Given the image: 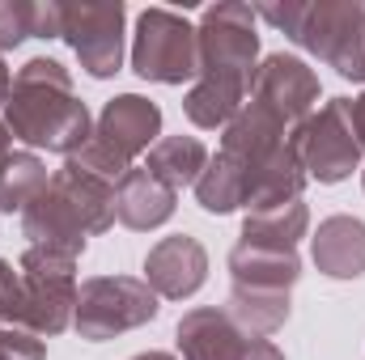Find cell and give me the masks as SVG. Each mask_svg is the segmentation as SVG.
<instances>
[{
  "mask_svg": "<svg viewBox=\"0 0 365 360\" xmlns=\"http://www.w3.org/2000/svg\"><path fill=\"white\" fill-rule=\"evenodd\" d=\"M4 127L30 153L47 149L60 153L64 162L81 153L93 136L90 110L73 90V73L51 55H34L17 68L4 102Z\"/></svg>",
  "mask_w": 365,
  "mask_h": 360,
  "instance_id": "cell-1",
  "label": "cell"
},
{
  "mask_svg": "<svg viewBox=\"0 0 365 360\" xmlns=\"http://www.w3.org/2000/svg\"><path fill=\"white\" fill-rule=\"evenodd\" d=\"M289 43L336 68L344 81H365V0H284V4H255Z\"/></svg>",
  "mask_w": 365,
  "mask_h": 360,
  "instance_id": "cell-2",
  "label": "cell"
},
{
  "mask_svg": "<svg viewBox=\"0 0 365 360\" xmlns=\"http://www.w3.org/2000/svg\"><path fill=\"white\" fill-rule=\"evenodd\" d=\"M77 255L51 250V246H26L17 271H21V327L38 339H51L73 327L77 314Z\"/></svg>",
  "mask_w": 365,
  "mask_h": 360,
  "instance_id": "cell-3",
  "label": "cell"
},
{
  "mask_svg": "<svg viewBox=\"0 0 365 360\" xmlns=\"http://www.w3.org/2000/svg\"><path fill=\"white\" fill-rule=\"evenodd\" d=\"M195 55L200 77L247 85L259 68V34H255V9L251 4H208L195 21Z\"/></svg>",
  "mask_w": 365,
  "mask_h": 360,
  "instance_id": "cell-4",
  "label": "cell"
},
{
  "mask_svg": "<svg viewBox=\"0 0 365 360\" xmlns=\"http://www.w3.org/2000/svg\"><path fill=\"white\" fill-rule=\"evenodd\" d=\"M153 318H158V292L140 275H90L77 288L73 327L90 344H106Z\"/></svg>",
  "mask_w": 365,
  "mask_h": 360,
  "instance_id": "cell-5",
  "label": "cell"
},
{
  "mask_svg": "<svg viewBox=\"0 0 365 360\" xmlns=\"http://www.w3.org/2000/svg\"><path fill=\"white\" fill-rule=\"evenodd\" d=\"M132 68L145 81L158 85H182L200 77V55H195V26L175 9H145L136 17L132 34Z\"/></svg>",
  "mask_w": 365,
  "mask_h": 360,
  "instance_id": "cell-6",
  "label": "cell"
},
{
  "mask_svg": "<svg viewBox=\"0 0 365 360\" xmlns=\"http://www.w3.org/2000/svg\"><path fill=\"white\" fill-rule=\"evenodd\" d=\"M123 26H128L123 0H64L60 38L73 47L77 64L93 81H106L123 68Z\"/></svg>",
  "mask_w": 365,
  "mask_h": 360,
  "instance_id": "cell-7",
  "label": "cell"
},
{
  "mask_svg": "<svg viewBox=\"0 0 365 360\" xmlns=\"http://www.w3.org/2000/svg\"><path fill=\"white\" fill-rule=\"evenodd\" d=\"M297 162H302L306 179L327 182V186L353 179V170H361V144H357L353 123H349V97L323 102V106L302 123Z\"/></svg>",
  "mask_w": 365,
  "mask_h": 360,
  "instance_id": "cell-8",
  "label": "cell"
},
{
  "mask_svg": "<svg viewBox=\"0 0 365 360\" xmlns=\"http://www.w3.org/2000/svg\"><path fill=\"white\" fill-rule=\"evenodd\" d=\"M247 97H255L259 106H268L280 119L302 127L314 115V106H319V77H314V68L306 60L276 51L255 68V81H251Z\"/></svg>",
  "mask_w": 365,
  "mask_h": 360,
  "instance_id": "cell-9",
  "label": "cell"
},
{
  "mask_svg": "<svg viewBox=\"0 0 365 360\" xmlns=\"http://www.w3.org/2000/svg\"><path fill=\"white\" fill-rule=\"evenodd\" d=\"M93 140L132 166L140 153H149L162 140V106L140 93H119L102 106V115L93 123Z\"/></svg>",
  "mask_w": 365,
  "mask_h": 360,
  "instance_id": "cell-10",
  "label": "cell"
},
{
  "mask_svg": "<svg viewBox=\"0 0 365 360\" xmlns=\"http://www.w3.org/2000/svg\"><path fill=\"white\" fill-rule=\"evenodd\" d=\"M208 280V250L191 233H170L145 255V284L166 297V301H187L204 288Z\"/></svg>",
  "mask_w": 365,
  "mask_h": 360,
  "instance_id": "cell-11",
  "label": "cell"
},
{
  "mask_svg": "<svg viewBox=\"0 0 365 360\" xmlns=\"http://www.w3.org/2000/svg\"><path fill=\"white\" fill-rule=\"evenodd\" d=\"M21 238H30V246H51V250H64V255H86L90 246V233L73 208V199L47 179V186L30 199V208L21 212Z\"/></svg>",
  "mask_w": 365,
  "mask_h": 360,
  "instance_id": "cell-12",
  "label": "cell"
},
{
  "mask_svg": "<svg viewBox=\"0 0 365 360\" xmlns=\"http://www.w3.org/2000/svg\"><path fill=\"white\" fill-rule=\"evenodd\" d=\"M182 360H242L247 352V331L217 305H195L187 309L175 327Z\"/></svg>",
  "mask_w": 365,
  "mask_h": 360,
  "instance_id": "cell-13",
  "label": "cell"
},
{
  "mask_svg": "<svg viewBox=\"0 0 365 360\" xmlns=\"http://www.w3.org/2000/svg\"><path fill=\"white\" fill-rule=\"evenodd\" d=\"M179 208V191H170L166 182H158L145 166H132L119 186H115V221L123 229L149 233L158 225H166Z\"/></svg>",
  "mask_w": 365,
  "mask_h": 360,
  "instance_id": "cell-14",
  "label": "cell"
},
{
  "mask_svg": "<svg viewBox=\"0 0 365 360\" xmlns=\"http://www.w3.org/2000/svg\"><path fill=\"white\" fill-rule=\"evenodd\" d=\"M314 268L331 280H357L365 271V221L357 216H327L310 238Z\"/></svg>",
  "mask_w": 365,
  "mask_h": 360,
  "instance_id": "cell-15",
  "label": "cell"
},
{
  "mask_svg": "<svg viewBox=\"0 0 365 360\" xmlns=\"http://www.w3.org/2000/svg\"><path fill=\"white\" fill-rule=\"evenodd\" d=\"M302 275L297 250H276V246H251L238 242L230 250V284L238 288H268V292H293Z\"/></svg>",
  "mask_w": 365,
  "mask_h": 360,
  "instance_id": "cell-16",
  "label": "cell"
},
{
  "mask_svg": "<svg viewBox=\"0 0 365 360\" xmlns=\"http://www.w3.org/2000/svg\"><path fill=\"white\" fill-rule=\"evenodd\" d=\"M251 191H255V170L230 153H217V157H208L204 174L195 179V203L212 216H225V212L247 208Z\"/></svg>",
  "mask_w": 365,
  "mask_h": 360,
  "instance_id": "cell-17",
  "label": "cell"
},
{
  "mask_svg": "<svg viewBox=\"0 0 365 360\" xmlns=\"http://www.w3.org/2000/svg\"><path fill=\"white\" fill-rule=\"evenodd\" d=\"M310 229V208L302 199H280V203H255L242 216V242L251 246H276V250H297V242Z\"/></svg>",
  "mask_w": 365,
  "mask_h": 360,
  "instance_id": "cell-18",
  "label": "cell"
},
{
  "mask_svg": "<svg viewBox=\"0 0 365 360\" xmlns=\"http://www.w3.org/2000/svg\"><path fill=\"white\" fill-rule=\"evenodd\" d=\"M51 182L73 199V208H77V216H81V225H86L90 238L106 233V229L115 225V186H110V182L93 179V174L68 166V162H64V170L51 174Z\"/></svg>",
  "mask_w": 365,
  "mask_h": 360,
  "instance_id": "cell-19",
  "label": "cell"
},
{
  "mask_svg": "<svg viewBox=\"0 0 365 360\" xmlns=\"http://www.w3.org/2000/svg\"><path fill=\"white\" fill-rule=\"evenodd\" d=\"M247 85H234V81H217V77H195V85L187 90L182 97V110H187V119L195 123V127H204V132H225L230 123H234V115L242 110V102H247Z\"/></svg>",
  "mask_w": 365,
  "mask_h": 360,
  "instance_id": "cell-20",
  "label": "cell"
},
{
  "mask_svg": "<svg viewBox=\"0 0 365 360\" xmlns=\"http://www.w3.org/2000/svg\"><path fill=\"white\" fill-rule=\"evenodd\" d=\"M225 314L247 331V335H259L268 339L272 331H280L293 314V297L289 292H268V288H238L230 284V305Z\"/></svg>",
  "mask_w": 365,
  "mask_h": 360,
  "instance_id": "cell-21",
  "label": "cell"
},
{
  "mask_svg": "<svg viewBox=\"0 0 365 360\" xmlns=\"http://www.w3.org/2000/svg\"><path fill=\"white\" fill-rule=\"evenodd\" d=\"M204 166H208V149L195 136H162L149 149V162H145V170L158 182H166L170 191L195 186V179L204 174Z\"/></svg>",
  "mask_w": 365,
  "mask_h": 360,
  "instance_id": "cell-22",
  "label": "cell"
},
{
  "mask_svg": "<svg viewBox=\"0 0 365 360\" xmlns=\"http://www.w3.org/2000/svg\"><path fill=\"white\" fill-rule=\"evenodd\" d=\"M47 186V166H43V157L38 153H30V149H13V157L4 162V170H0V212H26L30 208V199L38 195Z\"/></svg>",
  "mask_w": 365,
  "mask_h": 360,
  "instance_id": "cell-23",
  "label": "cell"
},
{
  "mask_svg": "<svg viewBox=\"0 0 365 360\" xmlns=\"http://www.w3.org/2000/svg\"><path fill=\"white\" fill-rule=\"evenodd\" d=\"M34 38V0H0V55Z\"/></svg>",
  "mask_w": 365,
  "mask_h": 360,
  "instance_id": "cell-24",
  "label": "cell"
},
{
  "mask_svg": "<svg viewBox=\"0 0 365 360\" xmlns=\"http://www.w3.org/2000/svg\"><path fill=\"white\" fill-rule=\"evenodd\" d=\"M0 360H47V344L13 322H0Z\"/></svg>",
  "mask_w": 365,
  "mask_h": 360,
  "instance_id": "cell-25",
  "label": "cell"
},
{
  "mask_svg": "<svg viewBox=\"0 0 365 360\" xmlns=\"http://www.w3.org/2000/svg\"><path fill=\"white\" fill-rule=\"evenodd\" d=\"M21 318V271H13V263L0 259V322H17Z\"/></svg>",
  "mask_w": 365,
  "mask_h": 360,
  "instance_id": "cell-26",
  "label": "cell"
},
{
  "mask_svg": "<svg viewBox=\"0 0 365 360\" xmlns=\"http://www.w3.org/2000/svg\"><path fill=\"white\" fill-rule=\"evenodd\" d=\"M242 360H284V352L276 348L272 339H259V335H251V339H247V352H242Z\"/></svg>",
  "mask_w": 365,
  "mask_h": 360,
  "instance_id": "cell-27",
  "label": "cell"
},
{
  "mask_svg": "<svg viewBox=\"0 0 365 360\" xmlns=\"http://www.w3.org/2000/svg\"><path fill=\"white\" fill-rule=\"evenodd\" d=\"M349 123H353V136H357V144L365 149V93L349 97Z\"/></svg>",
  "mask_w": 365,
  "mask_h": 360,
  "instance_id": "cell-28",
  "label": "cell"
},
{
  "mask_svg": "<svg viewBox=\"0 0 365 360\" xmlns=\"http://www.w3.org/2000/svg\"><path fill=\"white\" fill-rule=\"evenodd\" d=\"M9 157H13V136H9V127H4V119H0V170H4Z\"/></svg>",
  "mask_w": 365,
  "mask_h": 360,
  "instance_id": "cell-29",
  "label": "cell"
},
{
  "mask_svg": "<svg viewBox=\"0 0 365 360\" xmlns=\"http://www.w3.org/2000/svg\"><path fill=\"white\" fill-rule=\"evenodd\" d=\"M9 90H13V77H9V68H4V60H0V106L9 102Z\"/></svg>",
  "mask_w": 365,
  "mask_h": 360,
  "instance_id": "cell-30",
  "label": "cell"
},
{
  "mask_svg": "<svg viewBox=\"0 0 365 360\" xmlns=\"http://www.w3.org/2000/svg\"><path fill=\"white\" fill-rule=\"evenodd\" d=\"M132 360H179L175 352H158V348H149V352H136Z\"/></svg>",
  "mask_w": 365,
  "mask_h": 360,
  "instance_id": "cell-31",
  "label": "cell"
},
{
  "mask_svg": "<svg viewBox=\"0 0 365 360\" xmlns=\"http://www.w3.org/2000/svg\"><path fill=\"white\" fill-rule=\"evenodd\" d=\"M361 186H365V166H361Z\"/></svg>",
  "mask_w": 365,
  "mask_h": 360,
  "instance_id": "cell-32",
  "label": "cell"
}]
</instances>
